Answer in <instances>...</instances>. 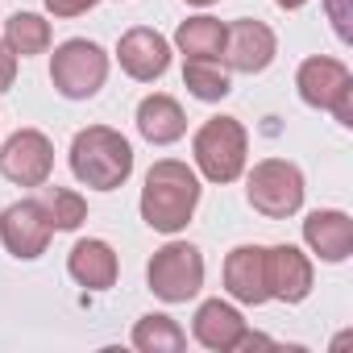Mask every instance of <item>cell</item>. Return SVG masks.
I'll list each match as a JSON object with an SVG mask.
<instances>
[{"label":"cell","mask_w":353,"mask_h":353,"mask_svg":"<svg viewBox=\"0 0 353 353\" xmlns=\"http://www.w3.org/2000/svg\"><path fill=\"white\" fill-rule=\"evenodd\" d=\"M42 204H46L50 225H54L59 233H75V229L88 221L83 196H75V192H67V188H46V183H42Z\"/></svg>","instance_id":"22"},{"label":"cell","mask_w":353,"mask_h":353,"mask_svg":"<svg viewBox=\"0 0 353 353\" xmlns=\"http://www.w3.org/2000/svg\"><path fill=\"white\" fill-rule=\"evenodd\" d=\"M349 79H353V75H349V67H345V63L316 54V59H307V63L299 67L295 88H299L303 104H312V108H328V104L336 100V92H341Z\"/></svg>","instance_id":"16"},{"label":"cell","mask_w":353,"mask_h":353,"mask_svg":"<svg viewBox=\"0 0 353 353\" xmlns=\"http://www.w3.org/2000/svg\"><path fill=\"white\" fill-rule=\"evenodd\" d=\"M174 42H179V50L188 59H221V50H225V26L216 17H188L179 26V34H174Z\"/></svg>","instance_id":"18"},{"label":"cell","mask_w":353,"mask_h":353,"mask_svg":"<svg viewBox=\"0 0 353 353\" xmlns=\"http://www.w3.org/2000/svg\"><path fill=\"white\" fill-rule=\"evenodd\" d=\"M50 212L42 200H21V204H9L5 216H0V241H5V250L21 262H34L46 254L50 245Z\"/></svg>","instance_id":"8"},{"label":"cell","mask_w":353,"mask_h":353,"mask_svg":"<svg viewBox=\"0 0 353 353\" xmlns=\"http://www.w3.org/2000/svg\"><path fill=\"white\" fill-rule=\"evenodd\" d=\"M250 204L270 216V221H283L291 212H299L303 204V174L295 162H283V158H266L250 170Z\"/></svg>","instance_id":"6"},{"label":"cell","mask_w":353,"mask_h":353,"mask_svg":"<svg viewBox=\"0 0 353 353\" xmlns=\"http://www.w3.org/2000/svg\"><path fill=\"white\" fill-rule=\"evenodd\" d=\"M50 79L54 88L67 96V100H88L104 88L108 79V54L88 42V38H71L54 50V63H50Z\"/></svg>","instance_id":"5"},{"label":"cell","mask_w":353,"mask_h":353,"mask_svg":"<svg viewBox=\"0 0 353 353\" xmlns=\"http://www.w3.org/2000/svg\"><path fill=\"white\" fill-rule=\"evenodd\" d=\"M328 17L336 26V38L353 42V9H349V0H328Z\"/></svg>","instance_id":"23"},{"label":"cell","mask_w":353,"mask_h":353,"mask_svg":"<svg viewBox=\"0 0 353 353\" xmlns=\"http://www.w3.org/2000/svg\"><path fill=\"white\" fill-rule=\"evenodd\" d=\"M274 50H279V42H274L270 26H262V21H233V26H225V50L221 54H225V63L233 71H241V75L266 71L274 63Z\"/></svg>","instance_id":"9"},{"label":"cell","mask_w":353,"mask_h":353,"mask_svg":"<svg viewBox=\"0 0 353 353\" xmlns=\"http://www.w3.org/2000/svg\"><path fill=\"white\" fill-rule=\"evenodd\" d=\"M192 332H196V341H200L204 349L229 353V349H241V336H245L250 328H245V320H241V312H237L233 303L208 299V303H200V312H196V320H192Z\"/></svg>","instance_id":"13"},{"label":"cell","mask_w":353,"mask_h":353,"mask_svg":"<svg viewBox=\"0 0 353 353\" xmlns=\"http://www.w3.org/2000/svg\"><path fill=\"white\" fill-rule=\"evenodd\" d=\"M150 291L166 303H188L204 287V258L192 241H170L150 258Z\"/></svg>","instance_id":"4"},{"label":"cell","mask_w":353,"mask_h":353,"mask_svg":"<svg viewBox=\"0 0 353 353\" xmlns=\"http://www.w3.org/2000/svg\"><path fill=\"white\" fill-rule=\"evenodd\" d=\"M266 291H270V299H283V303L307 299V291H312V262L295 245L266 250Z\"/></svg>","instance_id":"11"},{"label":"cell","mask_w":353,"mask_h":353,"mask_svg":"<svg viewBox=\"0 0 353 353\" xmlns=\"http://www.w3.org/2000/svg\"><path fill=\"white\" fill-rule=\"evenodd\" d=\"M67 270H71V279L79 283V287H88V291H108L112 283H117V254H112V245L108 241H96V237H88V241H75V250H71V258H67Z\"/></svg>","instance_id":"15"},{"label":"cell","mask_w":353,"mask_h":353,"mask_svg":"<svg viewBox=\"0 0 353 353\" xmlns=\"http://www.w3.org/2000/svg\"><path fill=\"white\" fill-rule=\"evenodd\" d=\"M5 42L13 54L30 59V54H42L50 46V21H42L38 13H13L5 21Z\"/></svg>","instance_id":"20"},{"label":"cell","mask_w":353,"mask_h":353,"mask_svg":"<svg viewBox=\"0 0 353 353\" xmlns=\"http://www.w3.org/2000/svg\"><path fill=\"white\" fill-rule=\"evenodd\" d=\"M13 75H17V54L9 50V42H0V92L13 88Z\"/></svg>","instance_id":"26"},{"label":"cell","mask_w":353,"mask_h":353,"mask_svg":"<svg viewBox=\"0 0 353 353\" xmlns=\"http://www.w3.org/2000/svg\"><path fill=\"white\" fill-rule=\"evenodd\" d=\"M188 5H200V9H208V5H216V0H188Z\"/></svg>","instance_id":"28"},{"label":"cell","mask_w":353,"mask_h":353,"mask_svg":"<svg viewBox=\"0 0 353 353\" xmlns=\"http://www.w3.org/2000/svg\"><path fill=\"white\" fill-rule=\"evenodd\" d=\"M54 170V145L38 129H17L0 150V174L17 188H42Z\"/></svg>","instance_id":"7"},{"label":"cell","mask_w":353,"mask_h":353,"mask_svg":"<svg viewBox=\"0 0 353 353\" xmlns=\"http://www.w3.org/2000/svg\"><path fill=\"white\" fill-rule=\"evenodd\" d=\"M96 5H100V0H46V9L54 17H79V13H88Z\"/></svg>","instance_id":"25"},{"label":"cell","mask_w":353,"mask_h":353,"mask_svg":"<svg viewBox=\"0 0 353 353\" xmlns=\"http://www.w3.org/2000/svg\"><path fill=\"white\" fill-rule=\"evenodd\" d=\"M303 241L312 245V254H320V262H345L353 254V221L336 208L312 212L303 221Z\"/></svg>","instance_id":"14"},{"label":"cell","mask_w":353,"mask_h":353,"mask_svg":"<svg viewBox=\"0 0 353 353\" xmlns=\"http://www.w3.org/2000/svg\"><path fill=\"white\" fill-rule=\"evenodd\" d=\"M274 5H279V9H303L307 0H274Z\"/></svg>","instance_id":"27"},{"label":"cell","mask_w":353,"mask_h":353,"mask_svg":"<svg viewBox=\"0 0 353 353\" xmlns=\"http://www.w3.org/2000/svg\"><path fill=\"white\" fill-rule=\"evenodd\" d=\"M188 129V117L183 108L174 104L170 96H145L137 104V133L154 145H170V141H179Z\"/></svg>","instance_id":"17"},{"label":"cell","mask_w":353,"mask_h":353,"mask_svg":"<svg viewBox=\"0 0 353 353\" xmlns=\"http://www.w3.org/2000/svg\"><path fill=\"white\" fill-rule=\"evenodd\" d=\"M117 59H121V71H125L129 79L154 83V79H162L166 67H170V42H166L158 30L137 26V30H129V34L121 38Z\"/></svg>","instance_id":"10"},{"label":"cell","mask_w":353,"mask_h":353,"mask_svg":"<svg viewBox=\"0 0 353 353\" xmlns=\"http://www.w3.org/2000/svg\"><path fill=\"white\" fill-rule=\"evenodd\" d=\"M245 129L237 117H212L200 125L192 150H196V166L204 170V179L212 183H233L237 174L245 170Z\"/></svg>","instance_id":"3"},{"label":"cell","mask_w":353,"mask_h":353,"mask_svg":"<svg viewBox=\"0 0 353 353\" xmlns=\"http://www.w3.org/2000/svg\"><path fill=\"white\" fill-rule=\"evenodd\" d=\"M225 287L237 303H266L270 291H266V250L262 245H237L229 258H225Z\"/></svg>","instance_id":"12"},{"label":"cell","mask_w":353,"mask_h":353,"mask_svg":"<svg viewBox=\"0 0 353 353\" xmlns=\"http://www.w3.org/2000/svg\"><path fill=\"white\" fill-rule=\"evenodd\" d=\"M183 83L196 100H225L229 96V71L216 63V59H188L183 67Z\"/></svg>","instance_id":"21"},{"label":"cell","mask_w":353,"mask_h":353,"mask_svg":"<svg viewBox=\"0 0 353 353\" xmlns=\"http://www.w3.org/2000/svg\"><path fill=\"white\" fill-rule=\"evenodd\" d=\"M133 345H137L141 353H179V349L188 345V332L174 324L170 316L150 312V316L137 320V328H133Z\"/></svg>","instance_id":"19"},{"label":"cell","mask_w":353,"mask_h":353,"mask_svg":"<svg viewBox=\"0 0 353 353\" xmlns=\"http://www.w3.org/2000/svg\"><path fill=\"white\" fill-rule=\"evenodd\" d=\"M71 170L83 188L112 192L133 174V145L108 125H88L71 141Z\"/></svg>","instance_id":"2"},{"label":"cell","mask_w":353,"mask_h":353,"mask_svg":"<svg viewBox=\"0 0 353 353\" xmlns=\"http://www.w3.org/2000/svg\"><path fill=\"white\" fill-rule=\"evenodd\" d=\"M332 108V117H336V125H345V129H353V79L336 92V100L328 104Z\"/></svg>","instance_id":"24"},{"label":"cell","mask_w":353,"mask_h":353,"mask_svg":"<svg viewBox=\"0 0 353 353\" xmlns=\"http://www.w3.org/2000/svg\"><path fill=\"white\" fill-rule=\"evenodd\" d=\"M200 204V179L188 162L162 158L150 166L145 188H141V221L154 233H179L196 216Z\"/></svg>","instance_id":"1"}]
</instances>
